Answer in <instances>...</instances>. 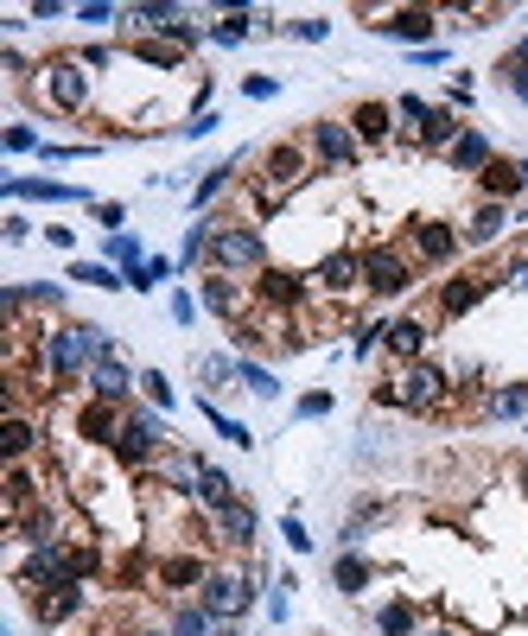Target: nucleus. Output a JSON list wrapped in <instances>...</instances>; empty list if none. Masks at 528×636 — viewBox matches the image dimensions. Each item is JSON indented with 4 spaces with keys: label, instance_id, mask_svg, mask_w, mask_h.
Listing matches in <instances>:
<instances>
[{
    "label": "nucleus",
    "instance_id": "nucleus-10",
    "mask_svg": "<svg viewBox=\"0 0 528 636\" xmlns=\"http://www.w3.org/2000/svg\"><path fill=\"white\" fill-rule=\"evenodd\" d=\"M458 242H465V229L446 224V217H420V224L408 229V249H415L420 267H446L458 255Z\"/></svg>",
    "mask_w": 528,
    "mask_h": 636
},
{
    "label": "nucleus",
    "instance_id": "nucleus-42",
    "mask_svg": "<svg viewBox=\"0 0 528 636\" xmlns=\"http://www.w3.org/2000/svg\"><path fill=\"white\" fill-rule=\"evenodd\" d=\"M197 375H204V395H217V388H229V382H236V357H204V363H197Z\"/></svg>",
    "mask_w": 528,
    "mask_h": 636
},
{
    "label": "nucleus",
    "instance_id": "nucleus-50",
    "mask_svg": "<svg viewBox=\"0 0 528 636\" xmlns=\"http://www.w3.org/2000/svg\"><path fill=\"white\" fill-rule=\"evenodd\" d=\"M382 337H388V325H357V337H350V357H370Z\"/></svg>",
    "mask_w": 528,
    "mask_h": 636
},
{
    "label": "nucleus",
    "instance_id": "nucleus-60",
    "mask_svg": "<svg viewBox=\"0 0 528 636\" xmlns=\"http://www.w3.org/2000/svg\"><path fill=\"white\" fill-rule=\"evenodd\" d=\"M516 58H523V64H528V33H523V45H516Z\"/></svg>",
    "mask_w": 528,
    "mask_h": 636
},
{
    "label": "nucleus",
    "instance_id": "nucleus-37",
    "mask_svg": "<svg viewBox=\"0 0 528 636\" xmlns=\"http://www.w3.org/2000/svg\"><path fill=\"white\" fill-rule=\"evenodd\" d=\"M236 166H242V159H224V166H211V172H204V179L191 185V211H204V204H211V197L229 185V179H236Z\"/></svg>",
    "mask_w": 528,
    "mask_h": 636
},
{
    "label": "nucleus",
    "instance_id": "nucleus-55",
    "mask_svg": "<svg viewBox=\"0 0 528 636\" xmlns=\"http://www.w3.org/2000/svg\"><path fill=\"white\" fill-rule=\"evenodd\" d=\"M280 535H287V548H293V554H312V535H305L300 516H287V523H280Z\"/></svg>",
    "mask_w": 528,
    "mask_h": 636
},
{
    "label": "nucleus",
    "instance_id": "nucleus-52",
    "mask_svg": "<svg viewBox=\"0 0 528 636\" xmlns=\"http://www.w3.org/2000/svg\"><path fill=\"white\" fill-rule=\"evenodd\" d=\"M300 420H325V413H332V395H325V388H312V395H300Z\"/></svg>",
    "mask_w": 528,
    "mask_h": 636
},
{
    "label": "nucleus",
    "instance_id": "nucleus-61",
    "mask_svg": "<svg viewBox=\"0 0 528 636\" xmlns=\"http://www.w3.org/2000/svg\"><path fill=\"white\" fill-rule=\"evenodd\" d=\"M420 636H465V631H420Z\"/></svg>",
    "mask_w": 528,
    "mask_h": 636
},
{
    "label": "nucleus",
    "instance_id": "nucleus-30",
    "mask_svg": "<svg viewBox=\"0 0 528 636\" xmlns=\"http://www.w3.org/2000/svg\"><path fill=\"white\" fill-rule=\"evenodd\" d=\"M76 604H83V586H51V592H33V611H38V624L51 631V624H64Z\"/></svg>",
    "mask_w": 528,
    "mask_h": 636
},
{
    "label": "nucleus",
    "instance_id": "nucleus-32",
    "mask_svg": "<svg viewBox=\"0 0 528 636\" xmlns=\"http://www.w3.org/2000/svg\"><path fill=\"white\" fill-rule=\"evenodd\" d=\"M179 13H185V7H172V0H147V7H128V26H134V33H166V26H172V20H179Z\"/></svg>",
    "mask_w": 528,
    "mask_h": 636
},
{
    "label": "nucleus",
    "instance_id": "nucleus-48",
    "mask_svg": "<svg viewBox=\"0 0 528 636\" xmlns=\"http://www.w3.org/2000/svg\"><path fill=\"white\" fill-rule=\"evenodd\" d=\"M7 153H45V141H38V128H26V121H13V128H7Z\"/></svg>",
    "mask_w": 528,
    "mask_h": 636
},
{
    "label": "nucleus",
    "instance_id": "nucleus-23",
    "mask_svg": "<svg viewBox=\"0 0 528 636\" xmlns=\"http://www.w3.org/2000/svg\"><path fill=\"white\" fill-rule=\"evenodd\" d=\"M204 579H211V566L197 561V554H166V561H159V586H166V592H191V586H204Z\"/></svg>",
    "mask_w": 528,
    "mask_h": 636
},
{
    "label": "nucleus",
    "instance_id": "nucleus-14",
    "mask_svg": "<svg viewBox=\"0 0 528 636\" xmlns=\"http://www.w3.org/2000/svg\"><path fill=\"white\" fill-rule=\"evenodd\" d=\"M312 280H319L325 293H357V287H363V249H332Z\"/></svg>",
    "mask_w": 528,
    "mask_h": 636
},
{
    "label": "nucleus",
    "instance_id": "nucleus-9",
    "mask_svg": "<svg viewBox=\"0 0 528 636\" xmlns=\"http://www.w3.org/2000/svg\"><path fill=\"white\" fill-rule=\"evenodd\" d=\"M395 388H401V408L408 413H427V408H440V401L453 395V375L420 357V363H408V370L395 375Z\"/></svg>",
    "mask_w": 528,
    "mask_h": 636
},
{
    "label": "nucleus",
    "instance_id": "nucleus-16",
    "mask_svg": "<svg viewBox=\"0 0 528 636\" xmlns=\"http://www.w3.org/2000/svg\"><path fill=\"white\" fill-rule=\"evenodd\" d=\"M491 287H496L491 274H453V280L440 287V319H465V312L484 300Z\"/></svg>",
    "mask_w": 528,
    "mask_h": 636
},
{
    "label": "nucleus",
    "instance_id": "nucleus-35",
    "mask_svg": "<svg viewBox=\"0 0 528 636\" xmlns=\"http://www.w3.org/2000/svg\"><path fill=\"white\" fill-rule=\"evenodd\" d=\"M229 496H236V478L217 471V465H204V478H197V503H204V509H224Z\"/></svg>",
    "mask_w": 528,
    "mask_h": 636
},
{
    "label": "nucleus",
    "instance_id": "nucleus-4",
    "mask_svg": "<svg viewBox=\"0 0 528 636\" xmlns=\"http://www.w3.org/2000/svg\"><path fill=\"white\" fill-rule=\"evenodd\" d=\"M415 280H420V262L408 249H395V242H370V249H363V287H370L376 300H401Z\"/></svg>",
    "mask_w": 528,
    "mask_h": 636
},
{
    "label": "nucleus",
    "instance_id": "nucleus-49",
    "mask_svg": "<svg viewBox=\"0 0 528 636\" xmlns=\"http://www.w3.org/2000/svg\"><path fill=\"white\" fill-rule=\"evenodd\" d=\"M141 388H147V401H153V408H172V382H166L159 370H141Z\"/></svg>",
    "mask_w": 528,
    "mask_h": 636
},
{
    "label": "nucleus",
    "instance_id": "nucleus-7",
    "mask_svg": "<svg viewBox=\"0 0 528 636\" xmlns=\"http://www.w3.org/2000/svg\"><path fill=\"white\" fill-rule=\"evenodd\" d=\"M305 147H312V159H319V166L350 172V166H357V153H363V141L350 134V121H338V115H319V121L305 128Z\"/></svg>",
    "mask_w": 528,
    "mask_h": 636
},
{
    "label": "nucleus",
    "instance_id": "nucleus-54",
    "mask_svg": "<svg viewBox=\"0 0 528 636\" xmlns=\"http://www.w3.org/2000/svg\"><path fill=\"white\" fill-rule=\"evenodd\" d=\"M217 128H224L217 115H211V109H197V115L185 121V128H179V134H185V141H204V134H217Z\"/></svg>",
    "mask_w": 528,
    "mask_h": 636
},
{
    "label": "nucleus",
    "instance_id": "nucleus-13",
    "mask_svg": "<svg viewBox=\"0 0 528 636\" xmlns=\"http://www.w3.org/2000/svg\"><path fill=\"white\" fill-rule=\"evenodd\" d=\"M350 134H357L363 147H388V141H395V103L363 96V103L350 109Z\"/></svg>",
    "mask_w": 528,
    "mask_h": 636
},
{
    "label": "nucleus",
    "instance_id": "nucleus-21",
    "mask_svg": "<svg viewBox=\"0 0 528 636\" xmlns=\"http://www.w3.org/2000/svg\"><path fill=\"white\" fill-rule=\"evenodd\" d=\"M370 579H376V566L363 561L357 548H344L338 566H332V586H338L344 599H363V592H370Z\"/></svg>",
    "mask_w": 528,
    "mask_h": 636
},
{
    "label": "nucleus",
    "instance_id": "nucleus-5",
    "mask_svg": "<svg viewBox=\"0 0 528 636\" xmlns=\"http://www.w3.org/2000/svg\"><path fill=\"white\" fill-rule=\"evenodd\" d=\"M159 452H166V420H159L153 408H128V420H121V440H115V465L147 471Z\"/></svg>",
    "mask_w": 528,
    "mask_h": 636
},
{
    "label": "nucleus",
    "instance_id": "nucleus-34",
    "mask_svg": "<svg viewBox=\"0 0 528 636\" xmlns=\"http://www.w3.org/2000/svg\"><path fill=\"white\" fill-rule=\"evenodd\" d=\"M197 478H204V458H191V452H166V484L179 490V496H197Z\"/></svg>",
    "mask_w": 528,
    "mask_h": 636
},
{
    "label": "nucleus",
    "instance_id": "nucleus-18",
    "mask_svg": "<svg viewBox=\"0 0 528 636\" xmlns=\"http://www.w3.org/2000/svg\"><path fill=\"white\" fill-rule=\"evenodd\" d=\"M121 420H128V413L115 408V401H89V408L76 413V433H83L89 446H109L115 452V440H121Z\"/></svg>",
    "mask_w": 528,
    "mask_h": 636
},
{
    "label": "nucleus",
    "instance_id": "nucleus-29",
    "mask_svg": "<svg viewBox=\"0 0 528 636\" xmlns=\"http://www.w3.org/2000/svg\"><path fill=\"white\" fill-rule=\"evenodd\" d=\"M249 33H274V13H224V20L211 26L217 45H249Z\"/></svg>",
    "mask_w": 528,
    "mask_h": 636
},
{
    "label": "nucleus",
    "instance_id": "nucleus-62",
    "mask_svg": "<svg viewBox=\"0 0 528 636\" xmlns=\"http://www.w3.org/2000/svg\"><path fill=\"white\" fill-rule=\"evenodd\" d=\"M523 490H528V465H523Z\"/></svg>",
    "mask_w": 528,
    "mask_h": 636
},
{
    "label": "nucleus",
    "instance_id": "nucleus-20",
    "mask_svg": "<svg viewBox=\"0 0 528 636\" xmlns=\"http://www.w3.org/2000/svg\"><path fill=\"white\" fill-rule=\"evenodd\" d=\"M478 191H484L491 204H509L516 191H528V185H523V166H516V159H491V166L478 172Z\"/></svg>",
    "mask_w": 528,
    "mask_h": 636
},
{
    "label": "nucleus",
    "instance_id": "nucleus-57",
    "mask_svg": "<svg viewBox=\"0 0 528 636\" xmlns=\"http://www.w3.org/2000/svg\"><path fill=\"white\" fill-rule=\"evenodd\" d=\"M496 280H503V287H516V293H528V255H523V262H509Z\"/></svg>",
    "mask_w": 528,
    "mask_h": 636
},
{
    "label": "nucleus",
    "instance_id": "nucleus-41",
    "mask_svg": "<svg viewBox=\"0 0 528 636\" xmlns=\"http://www.w3.org/2000/svg\"><path fill=\"white\" fill-rule=\"evenodd\" d=\"M109 262L121 267V274H134V267L147 262V255H141V236H128V229H121V236H109Z\"/></svg>",
    "mask_w": 528,
    "mask_h": 636
},
{
    "label": "nucleus",
    "instance_id": "nucleus-15",
    "mask_svg": "<svg viewBox=\"0 0 528 636\" xmlns=\"http://www.w3.org/2000/svg\"><path fill=\"white\" fill-rule=\"evenodd\" d=\"M211 523H217V535H224L229 548H255V503L249 496H229L224 509H211Z\"/></svg>",
    "mask_w": 528,
    "mask_h": 636
},
{
    "label": "nucleus",
    "instance_id": "nucleus-47",
    "mask_svg": "<svg viewBox=\"0 0 528 636\" xmlns=\"http://www.w3.org/2000/svg\"><path fill=\"white\" fill-rule=\"evenodd\" d=\"M76 20H83V26H109V20H128V7H109V0H89V7H76Z\"/></svg>",
    "mask_w": 528,
    "mask_h": 636
},
{
    "label": "nucleus",
    "instance_id": "nucleus-19",
    "mask_svg": "<svg viewBox=\"0 0 528 636\" xmlns=\"http://www.w3.org/2000/svg\"><path fill=\"white\" fill-rule=\"evenodd\" d=\"M446 159H453V172L478 179V172H484V166L496 159V147H491V134H484V128H465V134H458V147L446 153Z\"/></svg>",
    "mask_w": 528,
    "mask_h": 636
},
{
    "label": "nucleus",
    "instance_id": "nucleus-39",
    "mask_svg": "<svg viewBox=\"0 0 528 636\" xmlns=\"http://www.w3.org/2000/svg\"><path fill=\"white\" fill-rule=\"evenodd\" d=\"M236 382L255 395V401H274L280 395V382H274V370H262V363H236Z\"/></svg>",
    "mask_w": 528,
    "mask_h": 636
},
{
    "label": "nucleus",
    "instance_id": "nucleus-12",
    "mask_svg": "<svg viewBox=\"0 0 528 636\" xmlns=\"http://www.w3.org/2000/svg\"><path fill=\"white\" fill-rule=\"evenodd\" d=\"M376 33H382V38H401V45H415V51H433L440 13H433V7H395V13L382 20Z\"/></svg>",
    "mask_w": 528,
    "mask_h": 636
},
{
    "label": "nucleus",
    "instance_id": "nucleus-28",
    "mask_svg": "<svg viewBox=\"0 0 528 636\" xmlns=\"http://www.w3.org/2000/svg\"><path fill=\"white\" fill-rule=\"evenodd\" d=\"M197 300H204V312H217V319H242V293H236V280H229V274L197 280Z\"/></svg>",
    "mask_w": 528,
    "mask_h": 636
},
{
    "label": "nucleus",
    "instance_id": "nucleus-17",
    "mask_svg": "<svg viewBox=\"0 0 528 636\" xmlns=\"http://www.w3.org/2000/svg\"><path fill=\"white\" fill-rule=\"evenodd\" d=\"M134 382H141V375L128 370V363H121V357H103V363H96V370H89V401H115V408H121V401H128V388H134Z\"/></svg>",
    "mask_w": 528,
    "mask_h": 636
},
{
    "label": "nucleus",
    "instance_id": "nucleus-43",
    "mask_svg": "<svg viewBox=\"0 0 528 636\" xmlns=\"http://www.w3.org/2000/svg\"><path fill=\"white\" fill-rule=\"evenodd\" d=\"M395 121H401V128H427V121H433V103H420V96H395Z\"/></svg>",
    "mask_w": 528,
    "mask_h": 636
},
{
    "label": "nucleus",
    "instance_id": "nucleus-51",
    "mask_svg": "<svg viewBox=\"0 0 528 636\" xmlns=\"http://www.w3.org/2000/svg\"><path fill=\"white\" fill-rule=\"evenodd\" d=\"M26 300H33V305H51V312H58V305H64V287H58V280H33V287H26Z\"/></svg>",
    "mask_w": 528,
    "mask_h": 636
},
{
    "label": "nucleus",
    "instance_id": "nucleus-11",
    "mask_svg": "<svg viewBox=\"0 0 528 636\" xmlns=\"http://www.w3.org/2000/svg\"><path fill=\"white\" fill-rule=\"evenodd\" d=\"M255 300L274 305V312H293V305L312 300V280L293 274V267H262V274H255Z\"/></svg>",
    "mask_w": 528,
    "mask_h": 636
},
{
    "label": "nucleus",
    "instance_id": "nucleus-31",
    "mask_svg": "<svg viewBox=\"0 0 528 636\" xmlns=\"http://www.w3.org/2000/svg\"><path fill=\"white\" fill-rule=\"evenodd\" d=\"M7 197H38V204H76L83 191L64 179H7Z\"/></svg>",
    "mask_w": 528,
    "mask_h": 636
},
{
    "label": "nucleus",
    "instance_id": "nucleus-3",
    "mask_svg": "<svg viewBox=\"0 0 528 636\" xmlns=\"http://www.w3.org/2000/svg\"><path fill=\"white\" fill-rule=\"evenodd\" d=\"M305 179H312V147H305V141H274V147L262 153V204L267 211H274V204H280V197H287V191H300Z\"/></svg>",
    "mask_w": 528,
    "mask_h": 636
},
{
    "label": "nucleus",
    "instance_id": "nucleus-2",
    "mask_svg": "<svg viewBox=\"0 0 528 636\" xmlns=\"http://www.w3.org/2000/svg\"><path fill=\"white\" fill-rule=\"evenodd\" d=\"M204 262H211V274H262L267 267V236L255 224H217Z\"/></svg>",
    "mask_w": 528,
    "mask_h": 636
},
{
    "label": "nucleus",
    "instance_id": "nucleus-33",
    "mask_svg": "<svg viewBox=\"0 0 528 636\" xmlns=\"http://www.w3.org/2000/svg\"><path fill=\"white\" fill-rule=\"evenodd\" d=\"M376 631H382V636H420V611H415L408 599H388V604L376 611Z\"/></svg>",
    "mask_w": 528,
    "mask_h": 636
},
{
    "label": "nucleus",
    "instance_id": "nucleus-25",
    "mask_svg": "<svg viewBox=\"0 0 528 636\" xmlns=\"http://www.w3.org/2000/svg\"><path fill=\"white\" fill-rule=\"evenodd\" d=\"M458 134H465V128H458V109H433V121L415 134V147L420 153H453Z\"/></svg>",
    "mask_w": 528,
    "mask_h": 636
},
{
    "label": "nucleus",
    "instance_id": "nucleus-59",
    "mask_svg": "<svg viewBox=\"0 0 528 636\" xmlns=\"http://www.w3.org/2000/svg\"><path fill=\"white\" fill-rule=\"evenodd\" d=\"M121 636H172V631H121Z\"/></svg>",
    "mask_w": 528,
    "mask_h": 636
},
{
    "label": "nucleus",
    "instance_id": "nucleus-56",
    "mask_svg": "<svg viewBox=\"0 0 528 636\" xmlns=\"http://www.w3.org/2000/svg\"><path fill=\"white\" fill-rule=\"evenodd\" d=\"M76 58H83V71H109V64H115V51H109V45H83Z\"/></svg>",
    "mask_w": 528,
    "mask_h": 636
},
{
    "label": "nucleus",
    "instance_id": "nucleus-40",
    "mask_svg": "<svg viewBox=\"0 0 528 636\" xmlns=\"http://www.w3.org/2000/svg\"><path fill=\"white\" fill-rule=\"evenodd\" d=\"M71 280H83V287H103V293L128 287V280H121V274H115L109 262H71Z\"/></svg>",
    "mask_w": 528,
    "mask_h": 636
},
{
    "label": "nucleus",
    "instance_id": "nucleus-1",
    "mask_svg": "<svg viewBox=\"0 0 528 636\" xmlns=\"http://www.w3.org/2000/svg\"><path fill=\"white\" fill-rule=\"evenodd\" d=\"M38 357H45V370L58 375V382H76V375H89L103 357H115V337L103 325H58V332L38 337Z\"/></svg>",
    "mask_w": 528,
    "mask_h": 636
},
{
    "label": "nucleus",
    "instance_id": "nucleus-6",
    "mask_svg": "<svg viewBox=\"0 0 528 636\" xmlns=\"http://www.w3.org/2000/svg\"><path fill=\"white\" fill-rule=\"evenodd\" d=\"M197 599H204V611H211L217 624H242V617H249V604H255V579L211 566V579L197 586Z\"/></svg>",
    "mask_w": 528,
    "mask_h": 636
},
{
    "label": "nucleus",
    "instance_id": "nucleus-36",
    "mask_svg": "<svg viewBox=\"0 0 528 636\" xmlns=\"http://www.w3.org/2000/svg\"><path fill=\"white\" fill-rule=\"evenodd\" d=\"M491 413L496 420H528V382H503L491 395Z\"/></svg>",
    "mask_w": 528,
    "mask_h": 636
},
{
    "label": "nucleus",
    "instance_id": "nucleus-44",
    "mask_svg": "<svg viewBox=\"0 0 528 636\" xmlns=\"http://www.w3.org/2000/svg\"><path fill=\"white\" fill-rule=\"evenodd\" d=\"M496 76L509 83V96H516V103H523V109H528V64H523V58H516V51H509V58L496 64Z\"/></svg>",
    "mask_w": 528,
    "mask_h": 636
},
{
    "label": "nucleus",
    "instance_id": "nucleus-24",
    "mask_svg": "<svg viewBox=\"0 0 528 636\" xmlns=\"http://www.w3.org/2000/svg\"><path fill=\"white\" fill-rule=\"evenodd\" d=\"M0 446H7V458H13V465H26V458L38 452V427L20 408H13L7 420H0Z\"/></svg>",
    "mask_w": 528,
    "mask_h": 636
},
{
    "label": "nucleus",
    "instance_id": "nucleus-8",
    "mask_svg": "<svg viewBox=\"0 0 528 636\" xmlns=\"http://www.w3.org/2000/svg\"><path fill=\"white\" fill-rule=\"evenodd\" d=\"M45 96H51V109L64 115H83L89 109V71H83V58H45Z\"/></svg>",
    "mask_w": 528,
    "mask_h": 636
},
{
    "label": "nucleus",
    "instance_id": "nucleus-38",
    "mask_svg": "<svg viewBox=\"0 0 528 636\" xmlns=\"http://www.w3.org/2000/svg\"><path fill=\"white\" fill-rule=\"evenodd\" d=\"M134 58L153 64V71H179V64H185V51H172L166 38H141V45H134Z\"/></svg>",
    "mask_w": 528,
    "mask_h": 636
},
{
    "label": "nucleus",
    "instance_id": "nucleus-45",
    "mask_svg": "<svg viewBox=\"0 0 528 636\" xmlns=\"http://www.w3.org/2000/svg\"><path fill=\"white\" fill-rule=\"evenodd\" d=\"M204 413H211V427H217V433H224L229 446H249V440H255V433H249V427H242V420H229V413H217V401H211V395H204Z\"/></svg>",
    "mask_w": 528,
    "mask_h": 636
},
{
    "label": "nucleus",
    "instance_id": "nucleus-46",
    "mask_svg": "<svg viewBox=\"0 0 528 636\" xmlns=\"http://www.w3.org/2000/svg\"><path fill=\"white\" fill-rule=\"evenodd\" d=\"M280 33H287V38H305V45H319V38L332 33V20H325V13H312V20H287Z\"/></svg>",
    "mask_w": 528,
    "mask_h": 636
},
{
    "label": "nucleus",
    "instance_id": "nucleus-53",
    "mask_svg": "<svg viewBox=\"0 0 528 636\" xmlns=\"http://www.w3.org/2000/svg\"><path fill=\"white\" fill-rule=\"evenodd\" d=\"M242 96H249V103H267V96H280V76H242Z\"/></svg>",
    "mask_w": 528,
    "mask_h": 636
},
{
    "label": "nucleus",
    "instance_id": "nucleus-27",
    "mask_svg": "<svg viewBox=\"0 0 528 636\" xmlns=\"http://www.w3.org/2000/svg\"><path fill=\"white\" fill-rule=\"evenodd\" d=\"M503 229H509V204H491V197H484V204L471 211V224H465V242H478V249H491V242H496V236H503Z\"/></svg>",
    "mask_w": 528,
    "mask_h": 636
},
{
    "label": "nucleus",
    "instance_id": "nucleus-58",
    "mask_svg": "<svg viewBox=\"0 0 528 636\" xmlns=\"http://www.w3.org/2000/svg\"><path fill=\"white\" fill-rule=\"evenodd\" d=\"M172 319H179V325H191V319H197V300H191V293H172Z\"/></svg>",
    "mask_w": 528,
    "mask_h": 636
},
{
    "label": "nucleus",
    "instance_id": "nucleus-22",
    "mask_svg": "<svg viewBox=\"0 0 528 636\" xmlns=\"http://www.w3.org/2000/svg\"><path fill=\"white\" fill-rule=\"evenodd\" d=\"M401 363H420V350H427V319H415V312H401L395 325H388V337H382Z\"/></svg>",
    "mask_w": 528,
    "mask_h": 636
},
{
    "label": "nucleus",
    "instance_id": "nucleus-26",
    "mask_svg": "<svg viewBox=\"0 0 528 636\" xmlns=\"http://www.w3.org/2000/svg\"><path fill=\"white\" fill-rule=\"evenodd\" d=\"M172 636H224V624L204 611V599H179L172 604V624H166Z\"/></svg>",
    "mask_w": 528,
    "mask_h": 636
}]
</instances>
